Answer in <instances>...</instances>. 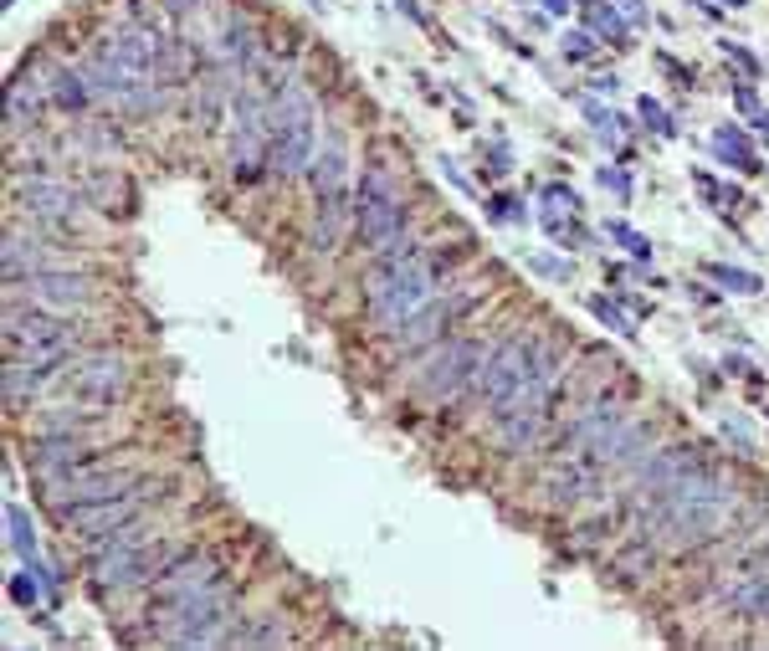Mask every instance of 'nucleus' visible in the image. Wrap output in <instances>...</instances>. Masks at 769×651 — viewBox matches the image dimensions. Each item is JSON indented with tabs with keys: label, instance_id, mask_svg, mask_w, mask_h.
Segmentation results:
<instances>
[{
	"label": "nucleus",
	"instance_id": "1",
	"mask_svg": "<svg viewBox=\"0 0 769 651\" xmlns=\"http://www.w3.org/2000/svg\"><path fill=\"white\" fill-rule=\"evenodd\" d=\"M631 503H636L641 529L656 544L703 549L719 533H728L734 513H739V487L687 446H662V452L641 457Z\"/></svg>",
	"mask_w": 769,
	"mask_h": 651
},
{
	"label": "nucleus",
	"instance_id": "2",
	"mask_svg": "<svg viewBox=\"0 0 769 651\" xmlns=\"http://www.w3.org/2000/svg\"><path fill=\"white\" fill-rule=\"evenodd\" d=\"M554 385H559V354L544 338L513 334L487 349L482 375H478V395L487 406V415H493V431L503 441V452H533L544 441Z\"/></svg>",
	"mask_w": 769,
	"mask_h": 651
},
{
	"label": "nucleus",
	"instance_id": "3",
	"mask_svg": "<svg viewBox=\"0 0 769 651\" xmlns=\"http://www.w3.org/2000/svg\"><path fill=\"white\" fill-rule=\"evenodd\" d=\"M452 288L447 283V267L436 262L421 242L400 236L395 246H384L375 267L364 272V308H369V323L380 334H395L400 323L421 314L426 303H436L441 292Z\"/></svg>",
	"mask_w": 769,
	"mask_h": 651
},
{
	"label": "nucleus",
	"instance_id": "4",
	"mask_svg": "<svg viewBox=\"0 0 769 651\" xmlns=\"http://www.w3.org/2000/svg\"><path fill=\"white\" fill-rule=\"evenodd\" d=\"M175 554L144 518L123 523L119 533L88 544V579L97 595H128V590H149V579L165 570V559Z\"/></svg>",
	"mask_w": 769,
	"mask_h": 651
},
{
	"label": "nucleus",
	"instance_id": "5",
	"mask_svg": "<svg viewBox=\"0 0 769 651\" xmlns=\"http://www.w3.org/2000/svg\"><path fill=\"white\" fill-rule=\"evenodd\" d=\"M237 626V590L221 579L211 590H195L180 601H159L149 605V636L165 647H226V636Z\"/></svg>",
	"mask_w": 769,
	"mask_h": 651
},
{
	"label": "nucleus",
	"instance_id": "6",
	"mask_svg": "<svg viewBox=\"0 0 769 651\" xmlns=\"http://www.w3.org/2000/svg\"><path fill=\"white\" fill-rule=\"evenodd\" d=\"M134 390V360L123 349L108 344H88L82 354L57 369V385H51L47 406H88V410H113L128 400Z\"/></svg>",
	"mask_w": 769,
	"mask_h": 651
},
{
	"label": "nucleus",
	"instance_id": "7",
	"mask_svg": "<svg viewBox=\"0 0 769 651\" xmlns=\"http://www.w3.org/2000/svg\"><path fill=\"white\" fill-rule=\"evenodd\" d=\"M88 349V329L67 314H47L31 303H5V360L57 369Z\"/></svg>",
	"mask_w": 769,
	"mask_h": 651
},
{
	"label": "nucleus",
	"instance_id": "8",
	"mask_svg": "<svg viewBox=\"0 0 769 651\" xmlns=\"http://www.w3.org/2000/svg\"><path fill=\"white\" fill-rule=\"evenodd\" d=\"M272 97L262 88L257 67L231 82V174L257 180L272 159Z\"/></svg>",
	"mask_w": 769,
	"mask_h": 651
},
{
	"label": "nucleus",
	"instance_id": "9",
	"mask_svg": "<svg viewBox=\"0 0 769 651\" xmlns=\"http://www.w3.org/2000/svg\"><path fill=\"white\" fill-rule=\"evenodd\" d=\"M16 216H31L36 231L67 236L88 221V190L73 185L62 169H16Z\"/></svg>",
	"mask_w": 769,
	"mask_h": 651
},
{
	"label": "nucleus",
	"instance_id": "10",
	"mask_svg": "<svg viewBox=\"0 0 769 651\" xmlns=\"http://www.w3.org/2000/svg\"><path fill=\"white\" fill-rule=\"evenodd\" d=\"M313 154H318V108H313L308 88L283 82L272 97V159H267V169L277 180H292L313 165Z\"/></svg>",
	"mask_w": 769,
	"mask_h": 651
},
{
	"label": "nucleus",
	"instance_id": "11",
	"mask_svg": "<svg viewBox=\"0 0 769 651\" xmlns=\"http://www.w3.org/2000/svg\"><path fill=\"white\" fill-rule=\"evenodd\" d=\"M482 360H487V344L482 338H441L426 349V360L416 364L410 375V390L426 400V406H452L462 400L467 390H478V375H482Z\"/></svg>",
	"mask_w": 769,
	"mask_h": 651
},
{
	"label": "nucleus",
	"instance_id": "12",
	"mask_svg": "<svg viewBox=\"0 0 769 651\" xmlns=\"http://www.w3.org/2000/svg\"><path fill=\"white\" fill-rule=\"evenodd\" d=\"M354 231L369 252H384L406 236V190H400V174L369 159L360 174V190H354Z\"/></svg>",
	"mask_w": 769,
	"mask_h": 651
},
{
	"label": "nucleus",
	"instance_id": "13",
	"mask_svg": "<svg viewBox=\"0 0 769 651\" xmlns=\"http://www.w3.org/2000/svg\"><path fill=\"white\" fill-rule=\"evenodd\" d=\"M134 483H144L134 467L123 457H93L73 467V472H62V477H47L42 483V498H47L51 513H62V508H77V503H97V498H113V492H128Z\"/></svg>",
	"mask_w": 769,
	"mask_h": 651
},
{
	"label": "nucleus",
	"instance_id": "14",
	"mask_svg": "<svg viewBox=\"0 0 769 651\" xmlns=\"http://www.w3.org/2000/svg\"><path fill=\"white\" fill-rule=\"evenodd\" d=\"M5 303H31V308H47V314H93L97 308V283L82 267H57V272H31L5 283Z\"/></svg>",
	"mask_w": 769,
	"mask_h": 651
},
{
	"label": "nucleus",
	"instance_id": "15",
	"mask_svg": "<svg viewBox=\"0 0 769 651\" xmlns=\"http://www.w3.org/2000/svg\"><path fill=\"white\" fill-rule=\"evenodd\" d=\"M154 492H159V483H154V477H144V483H134L128 492H113V498H97V503L62 508V513H57V523H62L67 533H77L82 544H97V539L119 533L123 523L144 518V508L154 503Z\"/></svg>",
	"mask_w": 769,
	"mask_h": 651
},
{
	"label": "nucleus",
	"instance_id": "16",
	"mask_svg": "<svg viewBox=\"0 0 769 651\" xmlns=\"http://www.w3.org/2000/svg\"><path fill=\"white\" fill-rule=\"evenodd\" d=\"M103 436L108 431H36V441L26 446V461L47 483V477H62V472H73L82 461L103 457Z\"/></svg>",
	"mask_w": 769,
	"mask_h": 651
},
{
	"label": "nucleus",
	"instance_id": "17",
	"mask_svg": "<svg viewBox=\"0 0 769 651\" xmlns=\"http://www.w3.org/2000/svg\"><path fill=\"white\" fill-rule=\"evenodd\" d=\"M226 570H221L216 554H206V549H185V554H169L165 570L149 579V605L159 601H180V595H195V590H211L221 585Z\"/></svg>",
	"mask_w": 769,
	"mask_h": 651
},
{
	"label": "nucleus",
	"instance_id": "18",
	"mask_svg": "<svg viewBox=\"0 0 769 651\" xmlns=\"http://www.w3.org/2000/svg\"><path fill=\"white\" fill-rule=\"evenodd\" d=\"M467 308H472V292H452V288H447L441 298H436V303H426V308L410 318V323H400V329L390 334V349H400V354L431 349L436 338L447 334V329H452V323H457Z\"/></svg>",
	"mask_w": 769,
	"mask_h": 651
},
{
	"label": "nucleus",
	"instance_id": "19",
	"mask_svg": "<svg viewBox=\"0 0 769 651\" xmlns=\"http://www.w3.org/2000/svg\"><path fill=\"white\" fill-rule=\"evenodd\" d=\"M57 267H77V257L51 246L47 231H36V226L26 231L21 221H11V231H5V283L31 277V272H57Z\"/></svg>",
	"mask_w": 769,
	"mask_h": 651
},
{
	"label": "nucleus",
	"instance_id": "20",
	"mask_svg": "<svg viewBox=\"0 0 769 651\" xmlns=\"http://www.w3.org/2000/svg\"><path fill=\"white\" fill-rule=\"evenodd\" d=\"M47 103H51L47 77L36 73V67H26V73L11 82V139H21L26 128H36V119H42Z\"/></svg>",
	"mask_w": 769,
	"mask_h": 651
},
{
	"label": "nucleus",
	"instance_id": "21",
	"mask_svg": "<svg viewBox=\"0 0 769 651\" xmlns=\"http://www.w3.org/2000/svg\"><path fill=\"white\" fill-rule=\"evenodd\" d=\"M313 200H349L344 195V174H349V149H344V139H329L323 144V154L313 159Z\"/></svg>",
	"mask_w": 769,
	"mask_h": 651
},
{
	"label": "nucleus",
	"instance_id": "22",
	"mask_svg": "<svg viewBox=\"0 0 769 651\" xmlns=\"http://www.w3.org/2000/svg\"><path fill=\"white\" fill-rule=\"evenodd\" d=\"M47 88H51V103H57L62 113H88L97 103L93 88H88V77H82V67H51Z\"/></svg>",
	"mask_w": 769,
	"mask_h": 651
},
{
	"label": "nucleus",
	"instance_id": "23",
	"mask_svg": "<svg viewBox=\"0 0 769 651\" xmlns=\"http://www.w3.org/2000/svg\"><path fill=\"white\" fill-rule=\"evenodd\" d=\"M713 154H719L723 165H734V169H744V174H754L759 169V159H754V149H749V139L739 134V128H713Z\"/></svg>",
	"mask_w": 769,
	"mask_h": 651
},
{
	"label": "nucleus",
	"instance_id": "24",
	"mask_svg": "<svg viewBox=\"0 0 769 651\" xmlns=\"http://www.w3.org/2000/svg\"><path fill=\"white\" fill-rule=\"evenodd\" d=\"M272 641H288V626H277V621H252V626H231L226 636V647H272Z\"/></svg>",
	"mask_w": 769,
	"mask_h": 651
},
{
	"label": "nucleus",
	"instance_id": "25",
	"mask_svg": "<svg viewBox=\"0 0 769 651\" xmlns=\"http://www.w3.org/2000/svg\"><path fill=\"white\" fill-rule=\"evenodd\" d=\"M5 523H11V549H16L21 559H36V533H31V518H26L21 503L5 508Z\"/></svg>",
	"mask_w": 769,
	"mask_h": 651
},
{
	"label": "nucleus",
	"instance_id": "26",
	"mask_svg": "<svg viewBox=\"0 0 769 651\" xmlns=\"http://www.w3.org/2000/svg\"><path fill=\"white\" fill-rule=\"evenodd\" d=\"M590 314L601 318V323H610V329H616L621 338H631V334H636V323H631V318H625L621 308H616V303H605V298H590Z\"/></svg>",
	"mask_w": 769,
	"mask_h": 651
},
{
	"label": "nucleus",
	"instance_id": "27",
	"mask_svg": "<svg viewBox=\"0 0 769 651\" xmlns=\"http://www.w3.org/2000/svg\"><path fill=\"white\" fill-rule=\"evenodd\" d=\"M708 272L734 292H759V277H754V272H739V267H708Z\"/></svg>",
	"mask_w": 769,
	"mask_h": 651
},
{
	"label": "nucleus",
	"instance_id": "28",
	"mask_svg": "<svg viewBox=\"0 0 769 651\" xmlns=\"http://www.w3.org/2000/svg\"><path fill=\"white\" fill-rule=\"evenodd\" d=\"M585 113H590V123L601 128V139H610V144L621 139V123H616V113H605V108H595V103H585Z\"/></svg>",
	"mask_w": 769,
	"mask_h": 651
},
{
	"label": "nucleus",
	"instance_id": "29",
	"mask_svg": "<svg viewBox=\"0 0 769 651\" xmlns=\"http://www.w3.org/2000/svg\"><path fill=\"white\" fill-rule=\"evenodd\" d=\"M605 231H610V236H616V242H621V246H631V252H636V257H651V246L641 242V236H636V231H631V226H621V221H610V226H605Z\"/></svg>",
	"mask_w": 769,
	"mask_h": 651
},
{
	"label": "nucleus",
	"instance_id": "30",
	"mask_svg": "<svg viewBox=\"0 0 769 651\" xmlns=\"http://www.w3.org/2000/svg\"><path fill=\"white\" fill-rule=\"evenodd\" d=\"M529 267L539 272V277H570V262H559V257H544V252H539V257H529Z\"/></svg>",
	"mask_w": 769,
	"mask_h": 651
},
{
	"label": "nucleus",
	"instance_id": "31",
	"mask_svg": "<svg viewBox=\"0 0 769 651\" xmlns=\"http://www.w3.org/2000/svg\"><path fill=\"white\" fill-rule=\"evenodd\" d=\"M641 119H647L651 128H656V134H672V119H667V113H662V108H656L651 97H641Z\"/></svg>",
	"mask_w": 769,
	"mask_h": 651
},
{
	"label": "nucleus",
	"instance_id": "32",
	"mask_svg": "<svg viewBox=\"0 0 769 651\" xmlns=\"http://www.w3.org/2000/svg\"><path fill=\"white\" fill-rule=\"evenodd\" d=\"M11 595H16V605H36V585H31V575L11 579Z\"/></svg>",
	"mask_w": 769,
	"mask_h": 651
},
{
	"label": "nucleus",
	"instance_id": "33",
	"mask_svg": "<svg viewBox=\"0 0 769 651\" xmlns=\"http://www.w3.org/2000/svg\"><path fill=\"white\" fill-rule=\"evenodd\" d=\"M564 51H570V57H590V36H585V31H570V36H564Z\"/></svg>",
	"mask_w": 769,
	"mask_h": 651
},
{
	"label": "nucleus",
	"instance_id": "34",
	"mask_svg": "<svg viewBox=\"0 0 769 651\" xmlns=\"http://www.w3.org/2000/svg\"><path fill=\"white\" fill-rule=\"evenodd\" d=\"M601 185H610L616 195H631V180H625L621 169H601Z\"/></svg>",
	"mask_w": 769,
	"mask_h": 651
},
{
	"label": "nucleus",
	"instance_id": "35",
	"mask_svg": "<svg viewBox=\"0 0 769 651\" xmlns=\"http://www.w3.org/2000/svg\"><path fill=\"white\" fill-rule=\"evenodd\" d=\"M723 51H728V57H734V62H739V67H744V73H759V62H754V57H749L744 47H723Z\"/></svg>",
	"mask_w": 769,
	"mask_h": 651
},
{
	"label": "nucleus",
	"instance_id": "36",
	"mask_svg": "<svg viewBox=\"0 0 769 651\" xmlns=\"http://www.w3.org/2000/svg\"><path fill=\"white\" fill-rule=\"evenodd\" d=\"M549 11H554V16H564V11H570V0H549Z\"/></svg>",
	"mask_w": 769,
	"mask_h": 651
},
{
	"label": "nucleus",
	"instance_id": "37",
	"mask_svg": "<svg viewBox=\"0 0 769 651\" xmlns=\"http://www.w3.org/2000/svg\"><path fill=\"white\" fill-rule=\"evenodd\" d=\"M728 5H744V0H728Z\"/></svg>",
	"mask_w": 769,
	"mask_h": 651
},
{
	"label": "nucleus",
	"instance_id": "38",
	"mask_svg": "<svg viewBox=\"0 0 769 651\" xmlns=\"http://www.w3.org/2000/svg\"><path fill=\"white\" fill-rule=\"evenodd\" d=\"M585 5H590V0H585Z\"/></svg>",
	"mask_w": 769,
	"mask_h": 651
}]
</instances>
